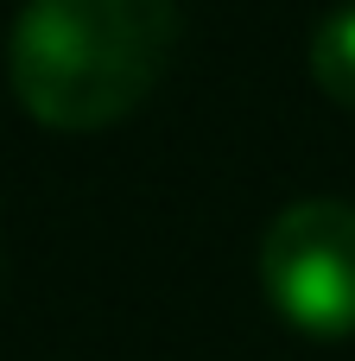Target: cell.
<instances>
[{
	"mask_svg": "<svg viewBox=\"0 0 355 361\" xmlns=\"http://www.w3.org/2000/svg\"><path fill=\"white\" fill-rule=\"evenodd\" d=\"M311 76L337 108H355V0L324 13V25L311 32Z\"/></svg>",
	"mask_w": 355,
	"mask_h": 361,
	"instance_id": "3957f363",
	"label": "cell"
},
{
	"mask_svg": "<svg viewBox=\"0 0 355 361\" xmlns=\"http://www.w3.org/2000/svg\"><path fill=\"white\" fill-rule=\"evenodd\" d=\"M260 292L305 336L355 330V203H286L260 235Z\"/></svg>",
	"mask_w": 355,
	"mask_h": 361,
	"instance_id": "7a4b0ae2",
	"label": "cell"
},
{
	"mask_svg": "<svg viewBox=\"0 0 355 361\" xmlns=\"http://www.w3.org/2000/svg\"><path fill=\"white\" fill-rule=\"evenodd\" d=\"M178 51V0H25L6 82L38 127L95 133L127 121Z\"/></svg>",
	"mask_w": 355,
	"mask_h": 361,
	"instance_id": "6da1fadb",
	"label": "cell"
}]
</instances>
